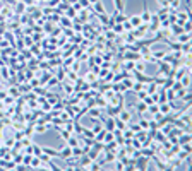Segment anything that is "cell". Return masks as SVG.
<instances>
[{"instance_id":"obj_1","label":"cell","mask_w":192,"mask_h":171,"mask_svg":"<svg viewBox=\"0 0 192 171\" xmlns=\"http://www.w3.org/2000/svg\"><path fill=\"white\" fill-rule=\"evenodd\" d=\"M41 152L48 154L50 158H60V151L59 149H53V147H48V145H41Z\"/></svg>"},{"instance_id":"obj_2","label":"cell","mask_w":192,"mask_h":171,"mask_svg":"<svg viewBox=\"0 0 192 171\" xmlns=\"http://www.w3.org/2000/svg\"><path fill=\"white\" fill-rule=\"evenodd\" d=\"M191 19V14L187 12V10H183V12H178L177 16H175V22L177 24H183L185 21H189Z\"/></svg>"},{"instance_id":"obj_3","label":"cell","mask_w":192,"mask_h":171,"mask_svg":"<svg viewBox=\"0 0 192 171\" xmlns=\"http://www.w3.org/2000/svg\"><path fill=\"white\" fill-rule=\"evenodd\" d=\"M118 118L120 120H123V121H132L134 118H132V111H129V110H125V108H122L120 110V113H118Z\"/></svg>"},{"instance_id":"obj_4","label":"cell","mask_w":192,"mask_h":171,"mask_svg":"<svg viewBox=\"0 0 192 171\" xmlns=\"http://www.w3.org/2000/svg\"><path fill=\"white\" fill-rule=\"evenodd\" d=\"M175 41L180 43V45H182V43H189V41H191V33H185V31L180 33L178 36H175Z\"/></svg>"},{"instance_id":"obj_5","label":"cell","mask_w":192,"mask_h":171,"mask_svg":"<svg viewBox=\"0 0 192 171\" xmlns=\"http://www.w3.org/2000/svg\"><path fill=\"white\" fill-rule=\"evenodd\" d=\"M62 87H64V92H65V96H67V98L74 94V84H72V82L67 84L65 81H62Z\"/></svg>"},{"instance_id":"obj_6","label":"cell","mask_w":192,"mask_h":171,"mask_svg":"<svg viewBox=\"0 0 192 171\" xmlns=\"http://www.w3.org/2000/svg\"><path fill=\"white\" fill-rule=\"evenodd\" d=\"M59 151H60V159H65V158L72 156V147H69V145H62Z\"/></svg>"},{"instance_id":"obj_7","label":"cell","mask_w":192,"mask_h":171,"mask_svg":"<svg viewBox=\"0 0 192 171\" xmlns=\"http://www.w3.org/2000/svg\"><path fill=\"white\" fill-rule=\"evenodd\" d=\"M127 21L131 22V26L134 28V29H136V28H139V26L142 24V21H141L139 16H131V17H127Z\"/></svg>"},{"instance_id":"obj_8","label":"cell","mask_w":192,"mask_h":171,"mask_svg":"<svg viewBox=\"0 0 192 171\" xmlns=\"http://www.w3.org/2000/svg\"><path fill=\"white\" fill-rule=\"evenodd\" d=\"M45 98H46V101L50 103L51 106H53L55 103H59V101H60V96H59V94H51V92H46V94H45Z\"/></svg>"},{"instance_id":"obj_9","label":"cell","mask_w":192,"mask_h":171,"mask_svg":"<svg viewBox=\"0 0 192 171\" xmlns=\"http://www.w3.org/2000/svg\"><path fill=\"white\" fill-rule=\"evenodd\" d=\"M168 14H170V9H168V7H165V9H160L158 12H156V16H158V19H160V21L168 19Z\"/></svg>"},{"instance_id":"obj_10","label":"cell","mask_w":192,"mask_h":171,"mask_svg":"<svg viewBox=\"0 0 192 171\" xmlns=\"http://www.w3.org/2000/svg\"><path fill=\"white\" fill-rule=\"evenodd\" d=\"M88 113H89V116H91V118H100L101 110L98 108V106H91V108H88Z\"/></svg>"},{"instance_id":"obj_11","label":"cell","mask_w":192,"mask_h":171,"mask_svg":"<svg viewBox=\"0 0 192 171\" xmlns=\"http://www.w3.org/2000/svg\"><path fill=\"white\" fill-rule=\"evenodd\" d=\"M115 128H118V130H125L127 128V121H123V120H120L118 116H115Z\"/></svg>"},{"instance_id":"obj_12","label":"cell","mask_w":192,"mask_h":171,"mask_svg":"<svg viewBox=\"0 0 192 171\" xmlns=\"http://www.w3.org/2000/svg\"><path fill=\"white\" fill-rule=\"evenodd\" d=\"M81 135L89 137V139H94V132H93L91 128H88V127H82V125H81Z\"/></svg>"},{"instance_id":"obj_13","label":"cell","mask_w":192,"mask_h":171,"mask_svg":"<svg viewBox=\"0 0 192 171\" xmlns=\"http://www.w3.org/2000/svg\"><path fill=\"white\" fill-rule=\"evenodd\" d=\"M178 81H180V84H182V87H191V74H185V75L180 77Z\"/></svg>"},{"instance_id":"obj_14","label":"cell","mask_w":192,"mask_h":171,"mask_svg":"<svg viewBox=\"0 0 192 171\" xmlns=\"http://www.w3.org/2000/svg\"><path fill=\"white\" fill-rule=\"evenodd\" d=\"M136 111H137L139 115H142L144 111H148V104H146L144 101H139V103L136 104Z\"/></svg>"},{"instance_id":"obj_15","label":"cell","mask_w":192,"mask_h":171,"mask_svg":"<svg viewBox=\"0 0 192 171\" xmlns=\"http://www.w3.org/2000/svg\"><path fill=\"white\" fill-rule=\"evenodd\" d=\"M113 4H115V12H125L123 0H113Z\"/></svg>"},{"instance_id":"obj_16","label":"cell","mask_w":192,"mask_h":171,"mask_svg":"<svg viewBox=\"0 0 192 171\" xmlns=\"http://www.w3.org/2000/svg\"><path fill=\"white\" fill-rule=\"evenodd\" d=\"M57 84H60V81H59V79L53 75V77H50V79L46 81V84H45V86H46V89H50V87H55Z\"/></svg>"},{"instance_id":"obj_17","label":"cell","mask_w":192,"mask_h":171,"mask_svg":"<svg viewBox=\"0 0 192 171\" xmlns=\"http://www.w3.org/2000/svg\"><path fill=\"white\" fill-rule=\"evenodd\" d=\"M7 94H10L12 98H19V96H21V91H19L17 86H14V87H9V89H7Z\"/></svg>"},{"instance_id":"obj_18","label":"cell","mask_w":192,"mask_h":171,"mask_svg":"<svg viewBox=\"0 0 192 171\" xmlns=\"http://www.w3.org/2000/svg\"><path fill=\"white\" fill-rule=\"evenodd\" d=\"M65 142H67V145H69V147H76V145H79V139H77L76 135H71V137H69Z\"/></svg>"},{"instance_id":"obj_19","label":"cell","mask_w":192,"mask_h":171,"mask_svg":"<svg viewBox=\"0 0 192 171\" xmlns=\"http://www.w3.org/2000/svg\"><path fill=\"white\" fill-rule=\"evenodd\" d=\"M165 50H156V51H151V57L153 58H156V60H163V57H165Z\"/></svg>"},{"instance_id":"obj_20","label":"cell","mask_w":192,"mask_h":171,"mask_svg":"<svg viewBox=\"0 0 192 171\" xmlns=\"http://www.w3.org/2000/svg\"><path fill=\"white\" fill-rule=\"evenodd\" d=\"M16 12L17 14H24L26 12V4L24 2H16Z\"/></svg>"},{"instance_id":"obj_21","label":"cell","mask_w":192,"mask_h":171,"mask_svg":"<svg viewBox=\"0 0 192 171\" xmlns=\"http://www.w3.org/2000/svg\"><path fill=\"white\" fill-rule=\"evenodd\" d=\"M137 123L141 125V128H142V130H149V120H148V118H142V116H141Z\"/></svg>"},{"instance_id":"obj_22","label":"cell","mask_w":192,"mask_h":171,"mask_svg":"<svg viewBox=\"0 0 192 171\" xmlns=\"http://www.w3.org/2000/svg\"><path fill=\"white\" fill-rule=\"evenodd\" d=\"M59 22H60V26H64V28H65V26H67V28H71V26H72V19L65 17V16H62Z\"/></svg>"},{"instance_id":"obj_23","label":"cell","mask_w":192,"mask_h":171,"mask_svg":"<svg viewBox=\"0 0 192 171\" xmlns=\"http://www.w3.org/2000/svg\"><path fill=\"white\" fill-rule=\"evenodd\" d=\"M31 154H33V156H40L41 154V145H36V144L33 142V144H31Z\"/></svg>"},{"instance_id":"obj_24","label":"cell","mask_w":192,"mask_h":171,"mask_svg":"<svg viewBox=\"0 0 192 171\" xmlns=\"http://www.w3.org/2000/svg\"><path fill=\"white\" fill-rule=\"evenodd\" d=\"M134 63L136 62H132V60H127L123 65H122V70H129V72H132L134 70Z\"/></svg>"},{"instance_id":"obj_25","label":"cell","mask_w":192,"mask_h":171,"mask_svg":"<svg viewBox=\"0 0 192 171\" xmlns=\"http://www.w3.org/2000/svg\"><path fill=\"white\" fill-rule=\"evenodd\" d=\"M131 92H132V91H131ZM134 94H136V98H137V99H139V101H142V99H144V98H146V96H148V92H146V91H144V89H141V91H136Z\"/></svg>"},{"instance_id":"obj_26","label":"cell","mask_w":192,"mask_h":171,"mask_svg":"<svg viewBox=\"0 0 192 171\" xmlns=\"http://www.w3.org/2000/svg\"><path fill=\"white\" fill-rule=\"evenodd\" d=\"M76 12H77V10L74 9L72 5H69V7H67V17H69V19H76Z\"/></svg>"},{"instance_id":"obj_27","label":"cell","mask_w":192,"mask_h":171,"mask_svg":"<svg viewBox=\"0 0 192 171\" xmlns=\"http://www.w3.org/2000/svg\"><path fill=\"white\" fill-rule=\"evenodd\" d=\"M22 41H24V46H28V48H29L31 45L34 43V41H33V38H31V36H26V34L22 36Z\"/></svg>"},{"instance_id":"obj_28","label":"cell","mask_w":192,"mask_h":171,"mask_svg":"<svg viewBox=\"0 0 192 171\" xmlns=\"http://www.w3.org/2000/svg\"><path fill=\"white\" fill-rule=\"evenodd\" d=\"M77 2H79L81 9H89V10H91V4H89L88 0H77Z\"/></svg>"},{"instance_id":"obj_29","label":"cell","mask_w":192,"mask_h":171,"mask_svg":"<svg viewBox=\"0 0 192 171\" xmlns=\"http://www.w3.org/2000/svg\"><path fill=\"white\" fill-rule=\"evenodd\" d=\"M7 46H10V43L7 40H0V48H7Z\"/></svg>"},{"instance_id":"obj_30","label":"cell","mask_w":192,"mask_h":171,"mask_svg":"<svg viewBox=\"0 0 192 171\" xmlns=\"http://www.w3.org/2000/svg\"><path fill=\"white\" fill-rule=\"evenodd\" d=\"M14 137H12V139H7V140H5V144H4V145H7V147H10V145H14Z\"/></svg>"},{"instance_id":"obj_31","label":"cell","mask_w":192,"mask_h":171,"mask_svg":"<svg viewBox=\"0 0 192 171\" xmlns=\"http://www.w3.org/2000/svg\"><path fill=\"white\" fill-rule=\"evenodd\" d=\"M74 31H82V26H74Z\"/></svg>"},{"instance_id":"obj_32","label":"cell","mask_w":192,"mask_h":171,"mask_svg":"<svg viewBox=\"0 0 192 171\" xmlns=\"http://www.w3.org/2000/svg\"><path fill=\"white\" fill-rule=\"evenodd\" d=\"M7 4L9 5H16V0H7Z\"/></svg>"},{"instance_id":"obj_33","label":"cell","mask_w":192,"mask_h":171,"mask_svg":"<svg viewBox=\"0 0 192 171\" xmlns=\"http://www.w3.org/2000/svg\"><path fill=\"white\" fill-rule=\"evenodd\" d=\"M88 2H89V4H91V5H93V4H96L98 0H88Z\"/></svg>"},{"instance_id":"obj_34","label":"cell","mask_w":192,"mask_h":171,"mask_svg":"<svg viewBox=\"0 0 192 171\" xmlns=\"http://www.w3.org/2000/svg\"><path fill=\"white\" fill-rule=\"evenodd\" d=\"M0 87H2V82H0Z\"/></svg>"},{"instance_id":"obj_35","label":"cell","mask_w":192,"mask_h":171,"mask_svg":"<svg viewBox=\"0 0 192 171\" xmlns=\"http://www.w3.org/2000/svg\"><path fill=\"white\" fill-rule=\"evenodd\" d=\"M36 2H41V0H36Z\"/></svg>"}]
</instances>
